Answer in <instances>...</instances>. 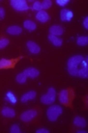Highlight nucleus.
I'll list each match as a JSON object with an SVG mask.
<instances>
[{
	"mask_svg": "<svg viewBox=\"0 0 88 133\" xmlns=\"http://www.w3.org/2000/svg\"><path fill=\"white\" fill-rule=\"evenodd\" d=\"M37 96V93L35 91H29V92H27L21 96V102L23 103H26V102L29 101V100H32L36 97Z\"/></svg>",
	"mask_w": 88,
	"mask_h": 133,
	"instance_id": "nucleus-14",
	"label": "nucleus"
},
{
	"mask_svg": "<svg viewBox=\"0 0 88 133\" xmlns=\"http://www.w3.org/2000/svg\"><path fill=\"white\" fill-rule=\"evenodd\" d=\"M9 130H10V132H11V133H20V132H21L19 126H18V124H14V125H12Z\"/></svg>",
	"mask_w": 88,
	"mask_h": 133,
	"instance_id": "nucleus-25",
	"label": "nucleus"
},
{
	"mask_svg": "<svg viewBox=\"0 0 88 133\" xmlns=\"http://www.w3.org/2000/svg\"><path fill=\"white\" fill-rule=\"evenodd\" d=\"M36 132L37 133H49L50 131L48 130V129H37V130H36Z\"/></svg>",
	"mask_w": 88,
	"mask_h": 133,
	"instance_id": "nucleus-30",
	"label": "nucleus"
},
{
	"mask_svg": "<svg viewBox=\"0 0 88 133\" xmlns=\"http://www.w3.org/2000/svg\"><path fill=\"white\" fill-rule=\"evenodd\" d=\"M73 125L78 128H85L86 127V120L83 117L76 116L73 119Z\"/></svg>",
	"mask_w": 88,
	"mask_h": 133,
	"instance_id": "nucleus-16",
	"label": "nucleus"
},
{
	"mask_svg": "<svg viewBox=\"0 0 88 133\" xmlns=\"http://www.w3.org/2000/svg\"><path fill=\"white\" fill-rule=\"evenodd\" d=\"M72 18H73V13H72V11H71V10H67L66 21H70Z\"/></svg>",
	"mask_w": 88,
	"mask_h": 133,
	"instance_id": "nucleus-28",
	"label": "nucleus"
},
{
	"mask_svg": "<svg viewBox=\"0 0 88 133\" xmlns=\"http://www.w3.org/2000/svg\"><path fill=\"white\" fill-rule=\"evenodd\" d=\"M8 44H9V41H8V39H6V38H2V39H0V50L6 48Z\"/></svg>",
	"mask_w": 88,
	"mask_h": 133,
	"instance_id": "nucleus-23",
	"label": "nucleus"
},
{
	"mask_svg": "<svg viewBox=\"0 0 88 133\" xmlns=\"http://www.w3.org/2000/svg\"><path fill=\"white\" fill-rule=\"evenodd\" d=\"M76 43H77V45L82 46V47L86 46L88 43V37L87 36H81V37H79L78 39H77Z\"/></svg>",
	"mask_w": 88,
	"mask_h": 133,
	"instance_id": "nucleus-19",
	"label": "nucleus"
},
{
	"mask_svg": "<svg viewBox=\"0 0 88 133\" xmlns=\"http://www.w3.org/2000/svg\"><path fill=\"white\" fill-rule=\"evenodd\" d=\"M27 48L29 51V52H31L32 54H39V53L40 52V47H39L36 42H34V41H28Z\"/></svg>",
	"mask_w": 88,
	"mask_h": 133,
	"instance_id": "nucleus-8",
	"label": "nucleus"
},
{
	"mask_svg": "<svg viewBox=\"0 0 88 133\" xmlns=\"http://www.w3.org/2000/svg\"><path fill=\"white\" fill-rule=\"evenodd\" d=\"M23 72L27 75V77H29V78L34 79L37 78L39 75V71L36 68H33V67H29V68H27L23 71Z\"/></svg>",
	"mask_w": 88,
	"mask_h": 133,
	"instance_id": "nucleus-9",
	"label": "nucleus"
},
{
	"mask_svg": "<svg viewBox=\"0 0 88 133\" xmlns=\"http://www.w3.org/2000/svg\"><path fill=\"white\" fill-rule=\"evenodd\" d=\"M24 56H18L13 59H5L2 58L0 60V70H6V69H14L17 63L23 59Z\"/></svg>",
	"mask_w": 88,
	"mask_h": 133,
	"instance_id": "nucleus-4",
	"label": "nucleus"
},
{
	"mask_svg": "<svg viewBox=\"0 0 88 133\" xmlns=\"http://www.w3.org/2000/svg\"><path fill=\"white\" fill-rule=\"evenodd\" d=\"M84 56L82 55H75L69 58L67 61V71L72 76H77L78 72V66L81 64V63L84 60Z\"/></svg>",
	"mask_w": 88,
	"mask_h": 133,
	"instance_id": "nucleus-2",
	"label": "nucleus"
},
{
	"mask_svg": "<svg viewBox=\"0 0 88 133\" xmlns=\"http://www.w3.org/2000/svg\"><path fill=\"white\" fill-rule=\"evenodd\" d=\"M62 114H63V108L59 105H51L47 109V117L51 122L56 121Z\"/></svg>",
	"mask_w": 88,
	"mask_h": 133,
	"instance_id": "nucleus-3",
	"label": "nucleus"
},
{
	"mask_svg": "<svg viewBox=\"0 0 88 133\" xmlns=\"http://www.w3.org/2000/svg\"><path fill=\"white\" fill-rule=\"evenodd\" d=\"M38 115H39V112L37 109H29L26 110L20 115V119L25 123H29V122L35 119V117H37Z\"/></svg>",
	"mask_w": 88,
	"mask_h": 133,
	"instance_id": "nucleus-6",
	"label": "nucleus"
},
{
	"mask_svg": "<svg viewBox=\"0 0 88 133\" xmlns=\"http://www.w3.org/2000/svg\"><path fill=\"white\" fill-rule=\"evenodd\" d=\"M75 98V92L72 88L69 87L66 89H63L59 93V101L62 105L67 108H73L72 103Z\"/></svg>",
	"mask_w": 88,
	"mask_h": 133,
	"instance_id": "nucleus-1",
	"label": "nucleus"
},
{
	"mask_svg": "<svg viewBox=\"0 0 88 133\" xmlns=\"http://www.w3.org/2000/svg\"><path fill=\"white\" fill-rule=\"evenodd\" d=\"M56 99V90L53 87H50L47 94L43 95L40 97V101L42 104L45 105H51L54 103Z\"/></svg>",
	"mask_w": 88,
	"mask_h": 133,
	"instance_id": "nucleus-5",
	"label": "nucleus"
},
{
	"mask_svg": "<svg viewBox=\"0 0 88 133\" xmlns=\"http://www.w3.org/2000/svg\"><path fill=\"white\" fill-rule=\"evenodd\" d=\"M27 79H28V77H27V75L24 74V72H20V74H18V75H17V77H16V80H17V82L18 83V84H25L26 82H27Z\"/></svg>",
	"mask_w": 88,
	"mask_h": 133,
	"instance_id": "nucleus-20",
	"label": "nucleus"
},
{
	"mask_svg": "<svg viewBox=\"0 0 88 133\" xmlns=\"http://www.w3.org/2000/svg\"><path fill=\"white\" fill-rule=\"evenodd\" d=\"M86 131H84V130H78L77 131V133H85Z\"/></svg>",
	"mask_w": 88,
	"mask_h": 133,
	"instance_id": "nucleus-32",
	"label": "nucleus"
},
{
	"mask_svg": "<svg viewBox=\"0 0 88 133\" xmlns=\"http://www.w3.org/2000/svg\"><path fill=\"white\" fill-rule=\"evenodd\" d=\"M36 19L39 20L41 23H45V22H47L50 19V16L46 11L40 10V11H39L36 14Z\"/></svg>",
	"mask_w": 88,
	"mask_h": 133,
	"instance_id": "nucleus-10",
	"label": "nucleus"
},
{
	"mask_svg": "<svg viewBox=\"0 0 88 133\" xmlns=\"http://www.w3.org/2000/svg\"><path fill=\"white\" fill-rule=\"evenodd\" d=\"M50 31V34L51 35H53V36H61L62 34L63 33V28L61 27V26H58V25H53L49 29Z\"/></svg>",
	"mask_w": 88,
	"mask_h": 133,
	"instance_id": "nucleus-11",
	"label": "nucleus"
},
{
	"mask_svg": "<svg viewBox=\"0 0 88 133\" xmlns=\"http://www.w3.org/2000/svg\"><path fill=\"white\" fill-rule=\"evenodd\" d=\"M6 99L8 100V101H9L10 103H12L13 105H15L17 103V97L12 92H8L6 95Z\"/></svg>",
	"mask_w": 88,
	"mask_h": 133,
	"instance_id": "nucleus-21",
	"label": "nucleus"
},
{
	"mask_svg": "<svg viewBox=\"0 0 88 133\" xmlns=\"http://www.w3.org/2000/svg\"><path fill=\"white\" fill-rule=\"evenodd\" d=\"M23 26L27 30L29 31H34L36 29H37V25H36L35 22H33L32 20H25L23 23Z\"/></svg>",
	"mask_w": 88,
	"mask_h": 133,
	"instance_id": "nucleus-17",
	"label": "nucleus"
},
{
	"mask_svg": "<svg viewBox=\"0 0 88 133\" xmlns=\"http://www.w3.org/2000/svg\"><path fill=\"white\" fill-rule=\"evenodd\" d=\"M41 6H42V10L48 9L52 6V2L51 0H44L43 2H41Z\"/></svg>",
	"mask_w": 88,
	"mask_h": 133,
	"instance_id": "nucleus-22",
	"label": "nucleus"
},
{
	"mask_svg": "<svg viewBox=\"0 0 88 133\" xmlns=\"http://www.w3.org/2000/svg\"><path fill=\"white\" fill-rule=\"evenodd\" d=\"M10 6L17 11H27L29 8L26 0H11Z\"/></svg>",
	"mask_w": 88,
	"mask_h": 133,
	"instance_id": "nucleus-7",
	"label": "nucleus"
},
{
	"mask_svg": "<svg viewBox=\"0 0 88 133\" xmlns=\"http://www.w3.org/2000/svg\"><path fill=\"white\" fill-rule=\"evenodd\" d=\"M6 32L10 35H19L22 33V29L18 26H10L6 29Z\"/></svg>",
	"mask_w": 88,
	"mask_h": 133,
	"instance_id": "nucleus-15",
	"label": "nucleus"
},
{
	"mask_svg": "<svg viewBox=\"0 0 88 133\" xmlns=\"http://www.w3.org/2000/svg\"><path fill=\"white\" fill-rule=\"evenodd\" d=\"M67 10L66 8H63L61 10V20L62 21H66V15H67Z\"/></svg>",
	"mask_w": 88,
	"mask_h": 133,
	"instance_id": "nucleus-26",
	"label": "nucleus"
},
{
	"mask_svg": "<svg viewBox=\"0 0 88 133\" xmlns=\"http://www.w3.org/2000/svg\"><path fill=\"white\" fill-rule=\"evenodd\" d=\"M5 9L3 8H0V19H3L5 18Z\"/></svg>",
	"mask_w": 88,
	"mask_h": 133,
	"instance_id": "nucleus-29",
	"label": "nucleus"
},
{
	"mask_svg": "<svg viewBox=\"0 0 88 133\" xmlns=\"http://www.w3.org/2000/svg\"><path fill=\"white\" fill-rule=\"evenodd\" d=\"M77 76L81 77V78H87L88 77L87 66H82V65H81V69H78Z\"/></svg>",
	"mask_w": 88,
	"mask_h": 133,
	"instance_id": "nucleus-18",
	"label": "nucleus"
},
{
	"mask_svg": "<svg viewBox=\"0 0 88 133\" xmlns=\"http://www.w3.org/2000/svg\"><path fill=\"white\" fill-rule=\"evenodd\" d=\"M32 9L37 10L38 12L40 11V10H42V6H41V2H39V1H36V2H34L33 5H32Z\"/></svg>",
	"mask_w": 88,
	"mask_h": 133,
	"instance_id": "nucleus-24",
	"label": "nucleus"
},
{
	"mask_svg": "<svg viewBox=\"0 0 88 133\" xmlns=\"http://www.w3.org/2000/svg\"><path fill=\"white\" fill-rule=\"evenodd\" d=\"M1 115L5 117H10V118H12V117H15L16 112H15V110H14L13 108L5 107V108H3L2 109H1Z\"/></svg>",
	"mask_w": 88,
	"mask_h": 133,
	"instance_id": "nucleus-12",
	"label": "nucleus"
},
{
	"mask_svg": "<svg viewBox=\"0 0 88 133\" xmlns=\"http://www.w3.org/2000/svg\"><path fill=\"white\" fill-rule=\"evenodd\" d=\"M48 39H49V41L52 43L55 47H61L63 45V39L61 38H59L58 36H53L50 34L48 36Z\"/></svg>",
	"mask_w": 88,
	"mask_h": 133,
	"instance_id": "nucleus-13",
	"label": "nucleus"
},
{
	"mask_svg": "<svg viewBox=\"0 0 88 133\" xmlns=\"http://www.w3.org/2000/svg\"><path fill=\"white\" fill-rule=\"evenodd\" d=\"M69 2H70L69 0H57L56 4L59 5L60 6H65Z\"/></svg>",
	"mask_w": 88,
	"mask_h": 133,
	"instance_id": "nucleus-27",
	"label": "nucleus"
},
{
	"mask_svg": "<svg viewBox=\"0 0 88 133\" xmlns=\"http://www.w3.org/2000/svg\"><path fill=\"white\" fill-rule=\"evenodd\" d=\"M83 25H84V29H88V18H87V17H86V18L84 19V23H83Z\"/></svg>",
	"mask_w": 88,
	"mask_h": 133,
	"instance_id": "nucleus-31",
	"label": "nucleus"
}]
</instances>
